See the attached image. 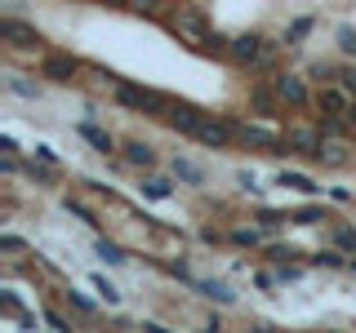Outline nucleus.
<instances>
[{"label":"nucleus","instance_id":"nucleus-30","mask_svg":"<svg viewBox=\"0 0 356 333\" xmlns=\"http://www.w3.org/2000/svg\"><path fill=\"white\" fill-rule=\"evenodd\" d=\"M276 280H281V284H294V280H303V266H289V262H276Z\"/></svg>","mask_w":356,"mask_h":333},{"label":"nucleus","instance_id":"nucleus-2","mask_svg":"<svg viewBox=\"0 0 356 333\" xmlns=\"http://www.w3.org/2000/svg\"><path fill=\"white\" fill-rule=\"evenodd\" d=\"M116 103L129 107V111H147V116L161 120L165 107H170V98L156 94V89H143V85H129V80H116Z\"/></svg>","mask_w":356,"mask_h":333},{"label":"nucleus","instance_id":"nucleus-12","mask_svg":"<svg viewBox=\"0 0 356 333\" xmlns=\"http://www.w3.org/2000/svg\"><path fill=\"white\" fill-rule=\"evenodd\" d=\"M76 133H81V138H85V142H89L94 151H103V155H111V151H116V138H111L107 129L89 125V120H81V125H76Z\"/></svg>","mask_w":356,"mask_h":333},{"label":"nucleus","instance_id":"nucleus-37","mask_svg":"<svg viewBox=\"0 0 356 333\" xmlns=\"http://www.w3.org/2000/svg\"><path fill=\"white\" fill-rule=\"evenodd\" d=\"M267 258H272V262H285V258H298V253L289 249V244H272V249H267Z\"/></svg>","mask_w":356,"mask_h":333},{"label":"nucleus","instance_id":"nucleus-35","mask_svg":"<svg viewBox=\"0 0 356 333\" xmlns=\"http://www.w3.org/2000/svg\"><path fill=\"white\" fill-rule=\"evenodd\" d=\"M339 49L343 53H356V31L352 27H339Z\"/></svg>","mask_w":356,"mask_h":333},{"label":"nucleus","instance_id":"nucleus-21","mask_svg":"<svg viewBox=\"0 0 356 333\" xmlns=\"http://www.w3.org/2000/svg\"><path fill=\"white\" fill-rule=\"evenodd\" d=\"M94 249H98V258H103L107 266H125V262H129V258H125V249H120V244H111V240H98Z\"/></svg>","mask_w":356,"mask_h":333},{"label":"nucleus","instance_id":"nucleus-10","mask_svg":"<svg viewBox=\"0 0 356 333\" xmlns=\"http://www.w3.org/2000/svg\"><path fill=\"white\" fill-rule=\"evenodd\" d=\"M272 89L281 94V103H285V107H307V89H303V80H298V76L281 71V76L272 80Z\"/></svg>","mask_w":356,"mask_h":333},{"label":"nucleus","instance_id":"nucleus-17","mask_svg":"<svg viewBox=\"0 0 356 333\" xmlns=\"http://www.w3.org/2000/svg\"><path fill=\"white\" fill-rule=\"evenodd\" d=\"M170 169H174V178H178V182L205 187V169H200V164H192V160H178V155H174V164H170Z\"/></svg>","mask_w":356,"mask_h":333},{"label":"nucleus","instance_id":"nucleus-11","mask_svg":"<svg viewBox=\"0 0 356 333\" xmlns=\"http://www.w3.org/2000/svg\"><path fill=\"white\" fill-rule=\"evenodd\" d=\"M192 289H196V293H205L209 302H218V307H232V302H236V289H232L227 280H196Z\"/></svg>","mask_w":356,"mask_h":333},{"label":"nucleus","instance_id":"nucleus-38","mask_svg":"<svg viewBox=\"0 0 356 333\" xmlns=\"http://www.w3.org/2000/svg\"><path fill=\"white\" fill-rule=\"evenodd\" d=\"M134 14H161V0H129Z\"/></svg>","mask_w":356,"mask_h":333},{"label":"nucleus","instance_id":"nucleus-16","mask_svg":"<svg viewBox=\"0 0 356 333\" xmlns=\"http://www.w3.org/2000/svg\"><path fill=\"white\" fill-rule=\"evenodd\" d=\"M27 178H31V182H40V187H49L54 178H58V164H49V160H40V155H31V160H27Z\"/></svg>","mask_w":356,"mask_h":333},{"label":"nucleus","instance_id":"nucleus-14","mask_svg":"<svg viewBox=\"0 0 356 333\" xmlns=\"http://www.w3.org/2000/svg\"><path fill=\"white\" fill-rule=\"evenodd\" d=\"M125 160L138 164V169H152V164H156V147L143 142V138H134V142H125Z\"/></svg>","mask_w":356,"mask_h":333},{"label":"nucleus","instance_id":"nucleus-8","mask_svg":"<svg viewBox=\"0 0 356 333\" xmlns=\"http://www.w3.org/2000/svg\"><path fill=\"white\" fill-rule=\"evenodd\" d=\"M285 138H289V147H294V151L312 155V160H321V151H325V133H321V129H289Z\"/></svg>","mask_w":356,"mask_h":333},{"label":"nucleus","instance_id":"nucleus-34","mask_svg":"<svg viewBox=\"0 0 356 333\" xmlns=\"http://www.w3.org/2000/svg\"><path fill=\"white\" fill-rule=\"evenodd\" d=\"M339 85L356 98V67H339Z\"/></svg>","mask_w":356,"mask_h":333},{"label":"nucleus","instance_id":"nucleus-43","mask_svg":"<svg viewBox=\"0 0 356 333\" xmlns=\"http://www.w3.org/2000/svg\"><path fill=\"white\" fill-rule=\"evenodd\" d=\"M200 240H205V244H222V236H218L214 227H205V231H200Z\"/></svg>","mask_w":356,"mask_h":333},{"label":"nucleus","instance_id":"nucleus-41","mask_svg":"<svg viewBox=\"0 0 356 333\" xmlns=\"http://www.w3.org/2000/svg\"><path fill=\"white\" fill-rule=\"evenodd\" d=\"M330 200H339V205H352V191H348V187H330Z\"/></svg>","mask_w":356,"mask_h":333},{"label":"nucleus","instance_id":"nucleus-33","mask_svg":"<svg viewBox=\"0 0 356 333\" xmlns=\"http://www.w3.org/2000/svg\"><path fill=\"white\" fill-rule=\"evenodd\" d=\"M165 271H170V275H178L183 284H196V275L187 271V262H165Z\"/></svg>","mask_w":356,"mask_h":333},{"label":"nucleus","instance_id":"nucleus-45","mask_svg":"<svg viewBox=\"0 0 356 333\" xmlns=\"http://www.w3.org/2000/svg\"><path fill=\"white\" fill-rule=\"evenodd\" d=\"M103 5H129V0H103Z\"/></svg>","mask_w":356,"mask_h":333},{"label":"nucleus","instance_id":"nucleus-7","mask_svg":"<svg viewBox=\"0 0 356 333\" xmlns=\"http://www.w3.org/2000/svg\"><path fill=\"white\" fill-rule=\"evenodd\" d=\"M348 107H352V94L343 85H325L316 94V111H325V116H348Z\"/></svg>","mask_w":356,"mask_h":333},{"label":"nucleus","instance_id":"nucleus-1","mask_svg":"<svg viewBox=\"0 0 356 333\" xmlns=\"http://www.w3.org/2000/svg\"><path fill=\"white\" fill-rule=\"evenodd\" d=\"M165 27H170L178 40H187L192 49H200V40L209 36V22H205V14H200L196 5H170V14H165Z\"/></svg>","mask_w":356,"mask_h":333},{"label":"nucleus","instance_id":"nucleus-46","mask_svg":"<svg viewBox=\"0 0 356 333\" xmlns=\"http://www.w3.org/2000/svg\"><path fill=\"white\" fill-rule=\"evenodd\" d=\"M348 266H352V271H356V253H352V262H348Z\"/></svg>","mask_w":356,"mask_h":333},{"label":"nucleus","instance_id":"nucleus-28","mask_svg":"<svg viewBox=\"0 0 356 333\" xmlns=\"http://www.w3.org/2000/svg\"><path fill=\"white\" fill-rule=\"evenodd\" d=\"M227 240H232V244H241V249H254V244H259L263 236H259V231H254V227H236V231H232Z\"/></svg>","mask_w":356,"mask_h":333},{"label":"nucleus","instance_id":"nucleus-15","mask_svg":"<svg viewBox=\"0 0 356 333\" xmlns=\"http://www.w3.org/2000/svg\"><path fill=\"white\" fill-rule=\"evenodd\" d=\"M276 187H294V191H303V196H316V191H321V187H316V178L294 173V169H281V173H276Z\"/></svg>","mask_w":356,"mask_h":333},{"label":"nucleus","instance_id":"nucleus-42","mask_svg":"<svg viewBox=\"0 0 356 333\" xmlns=\"http://www.w3.org/2000/svg\"><path fill=\"white\" fill-rule=\"evenodd\" d=\"M36 155H40V160H49V164H58V151H54V147H36Z\"/></svg>","mask_w":356,"mask_h":333},{"label":"nucleus","instance_id":"nucleus-25","mask_svg":"<svg viewBox=\"0 0 356 333\" xmlns=\"http://www.w3.org/2000/svg\"><path fill=\"white\" fill-rule=\"evenodd\" d=\"M312 27H316V18H298V22H289V31H285V44H289V49H294V44L303 40Z\"/></svg>","mask_w":356,"mask_h":333},{"label":"nucleus","instance_id":"nucleus-13","mask_svg":"<svg viewBox=\"0 0 356 333\" xmlns=\"http://www.w3.org/2000/svg\"><path fill=\"white\" fill-rule=\"evenodd\" d=\"M250 107L259 111V116H281V94H276V89L254 85V89H250Z\"/></svg>","mask_w":356,"mask_h":333},{"label":"nucleus","instance_id":"nucleus-18","mask_svg":"<svg viewBox=\"0 0 356 333\" xmlns=\"http://www.w3.org/2000/svg\"><path fill=\"white\" fill-rule=\"evenodd\" d=\"M138 191L147 196V200H170L174 196V182H170V178H143Z\"/></svg>","mask_w":356,"mask_h":333},{"label":"nucleus","instance_id":"nucleus-26","mask_svg":"<svg viewBox=\"0 0 356 333\" xmlns=\"http://www.w3.org/2000/svg\"><path fill=\"white\" fill-rule=\"evenodd\" d=\"M289 218H294V214H281V209H267V205L259 209V222H263V227H267V231H276V227H285V222H289Z\"/></svg>","mask_w":356,"mask_h":333},{"label":"nucleus","instance_id":"nucleus-32","mask_svg":"<svg viewBox=\"0 0 356 333\" xmlns=\"http://www.w3.org/2000/svg\"><path fill=\"white\" fill-rule=\"evenodd\" d=\"M307 76H312V80H325V76H339V67H334V62H312Z\"/></svg>","mask_w":356,"mask_h":333},{"label":"nucleus","instance_id":"nucleus-3","mask_svg":"<svg viewBox=\"0 0 356 333\" xmlns=\"http://www.w3.org/2000/svg\"><path fill=\"white\" fill-rule=\"evenodd\" d=\"M0 40L14 44V49H40V44H44L40 31L27 27V22H18V18H0Z\"/></svg>","mask_w":356,"mask_h":333},{"label":"nucleus","instance_id":"nucleus-39","mask_svg":"<svg viewBox=\"0 0 356 333\" xmlns=\"http://www.w3.org/2000/svg\"><path fill=\"white\" fill-rule=\"evenodd\" d=\"M236 182H241L250 196H259V178H254V173H245V169H241V173H236Z\"/></svg>","mask_w":356,"mask_h":333},{"label":"nucleus","instance_id":"nucleus-22","mask_svg":"<svg viewBox=\"0 0 356 333\" xmlns=\"http://www.w3.org/2000/svg\"><path fill=\"white\" fill-rule=\"evenodd\" d=\"M63 205H67V214H76V218H85V222H89V227H103V222H98V214H94V209H89V205H85V200H76V196H67V200H63Z\"/></svg>","mask_w":356,"mask_h":333},{"label":"nucleus","instance_id":"nucleus-24","mask_svg":"<svg viewBox=\"0 0 356 333\" xmlns=\"http://www.w3.org/2000/svg\"><path fill=\"white\" fill-rule=\"evenodd\" d=\"M294 222H298V227H316V222H325V209H321V205H303V209H294Z\"/></svg>","mask_w":356,"mask_h":333},{"label":"nucleus","instance_id":"nucleus-4","mask_svg":"<svg viewBox=\"0 0 356 333\" xmlns=\"http://www.w3.org/2000/svg\"><path fill=\"white\" fill-rule=\"evenodd\" d=\"M76 71H81V58H72V53H49V58L40 62V76L54 85H72Z\"/></svg>","mask_w":356,"mask_h":333},{"label":"nucleus","instance_id":"nucleus-23","mask_svg":"<svg viewBox=\"0 0 356 333\" xmlns=\"http://www.w3.org/2000/svg\"><path fill=\"white\" fill-rule=\"evenodd\" d=\"M307 262L312 266H348L352 258H343V249H321V253H312Z\"/></svg>","mask_w":356,"mask_h":333},{"label":"nucleus","instance_id":"nucleus-29","mask_svg":"<svg viewBox=\"0 0 356 333\" xmlns=\"http://www.w3.org/2000/svg\"><path fill=\"white\" fill-rule=\"evenodd\" d=\"M334 244L343 253H356V227H334Z\"/></svg>","mask_w":356,"mask_h":333},{"label":"nucleus","instance_id":"nucleus-27","mask_svg":"<svg viewBox=\"0 0 356 333\" xmlns=\"http://www.w3.org/2000/svg\"><path fill=\"white\" fill-rule=\"evenodd\" d=\"M94 289H98V293H103V302H107V307H116V302H120V289L111 284L107 275H94Z\"/></svg>","mask_w":356,"mask_h":333},{"label":"nucleus","instance_id":"nucleus-31","mask_svg":"<svg viewBox=\"0 0 356 333\" xmlns=\"http://www.w3.org/2000/svg\"><path fill=\"white\" fill-rule=\"evenodd\" d=\"M67 302H72L76 311H81V316H94V311H98V307H94V302H89V298H85V293H76V289H67Z\"/></svg>","mask_w":356,"mask_h":333},{"label":"nucleus","instance_id":"nucleus-20","mask_svg":"<svg viewBox=\"0 0 356 333\" xmlns=\"http://www.w3.org/2000/svg\"><path fill=\"white\" fill-rule=\"evenodd\" d=\"M9 94H18V98H27V103H36V98H40V85H31L27 80V76H9Z\"/></svg>","mask_w":356,"mask_h":333},{"label":"nucleus","instance_id":"nucleus-19","mask_svg":"<svg viewBox=\"0 0 356 333\" xmlns=\"http://www.w3.org/2000/svg\"><path fill=\"white\" fill-rule=\"evenodd\" d=\"M321 164H330V169H339V164H348V147H343L339 138H325V151H321Z\"/></svg>","mask_w":356,"mask_h":333},{"label":"nucleus","instance_id":"nucleus-5","mask_svg":"<svg viewBox=\"0 0 356 333\" xmlns=\"http://www.w3.org/2000/svg\"><path fill=\"white\" fill-rule=\"evenodd\" d=\"M192 138L218 151V147H227V142H236V125H227V120H200Z\"/></svg>","mask_w":356,"mask_h":333},{"label":"nucleus","instance_id":"nucleus-6","mask_svg":"<svg viewBox=\"0 0 356 333\" xmlns=\"http://www.w3.org/2000/svg\"><path fill=\"white\" fill-rule=\"evenodd\" d=\"M232 58L245 62V67H259L267 58V40L263 36H236L232 40Z\"/></svg>","mask_w":356,"mask_h":333},{"label":"nucleus","instance_id":"nucleus-36","mask_svg":"<svg viewBox=\"0 0 356 333\" xmlns=\"http://www.w3.org/2000/svg\"><path fill=\"white\" fill-rule=\"evenodd\" d=\"M22 249H27V244H22L18 236H9V231L0 236V253H22Z\"/></svg>","mask_w":356,"mask_h":333},{"label":"nucleus","instance_id":"nucleus-44","mask_svg":"<svg viewBox=\"0 0 356 333\" xmlns=\"http://www.w3.org/2000/svg\"><path fill=\"white\" fill-rule=\"evenodd\" d=\"M343 120H348V125L356 129V98H352V107H348V116H343Z\"/></svg>","mask_w":356,"mask_h":333},{"label":"nucleus","instance_id":"nucleus-40","mask_svg":"<svg viewBox=\"0 0 356 333\" xmlns=\"http://www.w3.org/2000/svg\"><path fill=\"white\" fill-rule=\"evenodd\" d=\"M40 316H44V325H49V329H67V320L58 316V311H49V307H44V311H40Z\"/></svg>","mask_w":356,"mask_h":333},{"label":"nucleus","instance_id":"nucleus-9","mask_svg":"<svg viewBox=\"0 0 356 333\" xmlns=\"http://www.w3.org/2000/svg\"><path fill=\"white\" fill-rule=\"evenodd\" d=\"M161 120H165L170 129H178V133H196V125H200L205 116H196V107H187V103H170Z\"/></svg>","mask_w":356,"mask_h":333}]
</instances>
